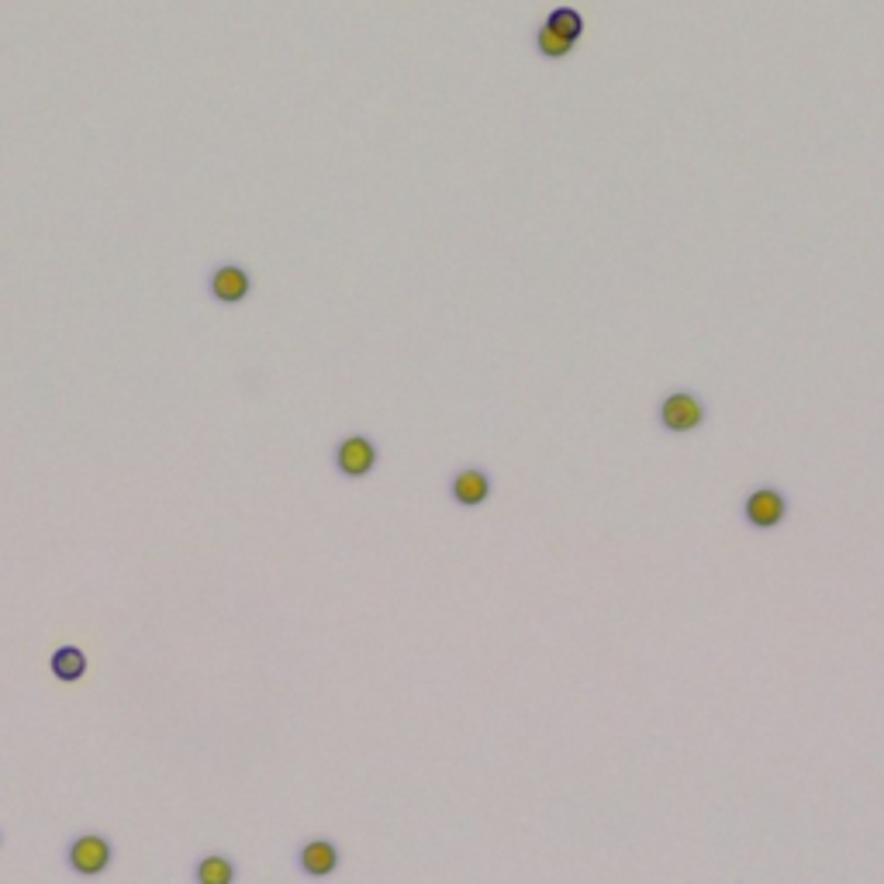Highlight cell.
<instances>
[{"instance_id": "cell-1", "label": "cell", "mask_w": 884, "mask_h": 884, "mask_svg": "<svg viewBox=\"0 0 884 884\" xmlns=\"http://www.w3.org/2000/svg\"><path fill=\"white\" fill-rule=\"evenodd\" d=\"M67 864L80 877H101L114 864V843L101 833H80L67 846Z\"/></svg>"}, {"instance_id": "cell-2", "label": "cell", "mask_w": 884, "mask_h": 884, "mask_svg": "<svg viewBox=\"0 0 884 884\" xmlns=\"http://www.w3.org/2000/svg\"><path fill=\"white\" fill-rule=\"evenodd\" d=\"M376 442L370 435H345L339 439L335 446V470L342 473L345 481H360V478H370L373 466H376Z\"/></svg>"}, {"instance_id": "cell-3", "label": "cell", "mask_w": 884, "mask_h": 884, "mask_svg": "<svg viewBox=\"0 0 884 884\" xmlns=\"http://www.w3.org/2000/svg\"><path fill=\"white\" fill-rule=\"evenodd\" d=\"M208 294H211L214 304L235 308V304H242L252 294V277L239 263H218L208 273Z\"/></svg>"}, {"instance_id": "cell-4", "label": "cell", "mask_w": 884, "mask_h": 884, "mask_svg": "<svg viewBox=\"0 0 884 884\" xmlns=\"http://www.w3.org/2000/svg\"><path fill=\"white\" fill-rule=\"evenodd\" d=\"M660 422L663 429H671V432H694V429H702L705 422V404L694 398V394H671L667 401L660 404Z\"/></svg>"}, {"instance_id": "cell-5", "label": "cell", "mask_w": 884, "mask_h": 884, "mask_svg": "<svg viewBox=\"0 0 884 884\" xmlns=\"http://www.w3.org/2000/svg\"><path fill=\"white\" fill-rule=\"evenodd\" d=\"M787 515V498L777 488H761L753 491L743 504V519L753 529H774Z\"/></svg>"}, {"instance_id": "cell-6", "label": "cell", "mask_w": 884, "mask_h": 884, "mask_svg": "<svg viewBox=\"0 0 884 884\" xmlns=\"http://www.w3.org/2000/svg\"><path fill=\"white\" fill-rule=\"evenodd\" d=\"M339 864H342V854H339V846L332 840H308L298 850V867L308 877H329V874L339 871Z\"/></svg>"}, {"instance_id": "cell-7", "label": "cell", "mask_w": 884, "mask_h": 884, "mask_svg": "<svg viewBox=\"0 0 884 884\" xmlns=\"http://www.w3.org/2000/svg\"><path fill=\"white\" fill-rule=\"evenodd\" d=\"M450 498L460 504V509H481V504L491 498V478L478 466H466L450 481Z\"/></svg>"}, {"instance_id": "cell-8", "label": "cell", "mask_w": 884, "mask_h": 884, "mask_svg": "<svg viewBox=\"0 0 884 884\" xmlns=\"http://www.w3.org/2000/svg\"><path fill=\"white\" fill-rule=\"evenodd\" d=\"M49 671L56 674V681L62 684H77L87 674V653L80 646H59L49 656Z\"/></svg>"}, {"instance_id": "cell-9", "label": "cell", "mask_w": 884, "mask_h": 884, "mask_svg": "<svg viewBox=\"0 0 884 884\" xmlns=\"http://www.w3.org/2000/svg\"><path fill=\"white\" fill-rule=\"evenodd\" d=\"M235 874H239V867L225 854H204L194 864V881L198 884H232Z\"/></svg>"}, {"instance_id": "cell-10", "label": "cell", "mask_w": 884, "mask_h": 884, "mask_svg": "<svg viewBox=\"0 0 884 884\" xmlns=\"http://www.w3.org/2000/svg\"><path fill=\"white\" fill-rule=\"evenodd\" d=\"M532 46H535V52H540L543 59H566V56H574V46L577 42L556 36L550 24H540V28H535V36H532Z\"/></svg>"}, {"instance_id": "cell-11", "label": "cell", "mask_w": 884, "mask_h": 884, "mask_svg": "<svg viewBox=\"0 0 884 884\" xmlns=\"http://www.w3.org/2000/svg\"><path fill=\"white\" fill-rule=\"evenodd\" d=\"M543 24H550L556 36L571 39V42H581V36H584V14L577 8H553Z\"/></svg>"}, {"instance_id": "cell-12", "label": "cell", "mask_w": 884, "mask_h": 884, "mask_svg": "<svg viewBox=\"0 0 884 884\" xmlns=\"http://www.w3.org/2000/svg\"><path fill=\"white\" fill-rule=\"evenodd\" d=\"M0 846H4V830H0Z\"/></svg>"}]
</instances>
